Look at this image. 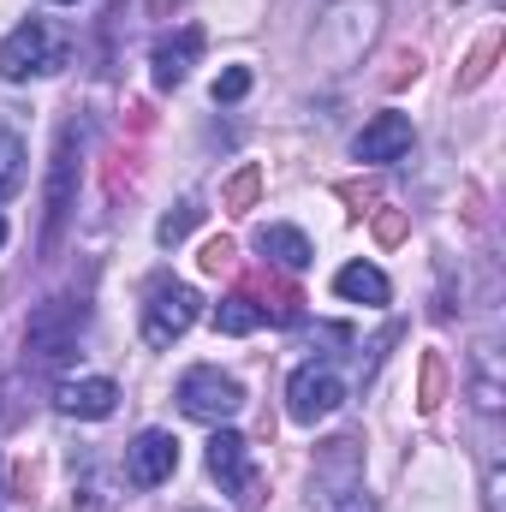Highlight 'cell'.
I'll return each instance as SVG.
<instances>
[{
	"instance_id": "1",
	"label": "cell",
	"mask_w": 506,
	"mask_h": 512,
	"mask_svg": "<svg viewBox=\"0 0 506 512\" xmlns=\"http://www.w3.org/2000/svg\"><path fill=\"white\" fill-rule=\"evenodd\" d=\"M66 66V36L48 18H24L6 42H0V78L24 84V78H48Z\"/></svg>"
},
{
	"instance_id": "2",
	"label": "cell",
	"mask_w": 506,
	"mask_h": 512,
	"mask_svg": "<svg viewBox=\"0 0 506 512\" xmlns=\"http://www.w3.org/2000/svg\"><path fill=\"white\" fill-rule=\"evenodd\" d=\"M78 334H84V298L60 292V298L36 304V316L24 328V352H30V364H60L78 346Z\"/></svg>"
},
{
	"instance_id": "3",
	"label": "cell",
	"mask_w": 506,
	"mask_h": 512,
	"mask_svg": "<svg viewBox=\"0 0 506 512\" xmlns=\"http://www.w3.org/2000/svg\"><path fill=\"white\" fill-rule=\"evenodd\" d=\"M72 197H78V131H60L54 167H48V203H42V256H54L66 221H72Z\"/></svg>"
},
{
	"instance_id": "4",
	"label": "cell",
	"mask_w": 506,
	"mask_h": 512,
	"mask_svg": "<svg viewBox=\"0 0 506 512\" xmlns=\"http://www.w3.org/2000/svg\"><path fill=\"white\" fill-rule=\"evenodd\" d=\"M239 405H245V387L233 382V376H221V370H185L179 376V411L185 417H197V423H227V417H239Z\"/></svg>"
},
{
	"instance_id": "5",
	"label": "cell",
	"mask_w": 506,
	"mask_h": 512,
	"mask_svg": "<svg viewBox=\"0 0 506 512\" xmlns=\"http://www.w3.org/2000/svg\"><path fill=\"white\" fill-rule=\"evenodd\" d=\"M197 286H185V280H155L149 286V304H143V340L149 346H173L191 322H197Z\"/></svg>"
},
{
	"instance_id": "6",
	"label": "cell",
	"mask_w": 506,
	"mask_h": 512,
	"mask_svg": "<svg viewBox=\"0 0 506 512\" xmlns=\"http://www.w3.org/2000/svg\"><path fill=\"white\" fill-rule=\"evenodd\" d=\"M340 399H346V382H340L334 364H304V370L286 382V411H292L298 423H322V417H334Z\"/></svg>"
},
{
	"instance_id": "7",
	"label": "cell",
	"mask_w": 506,
	"mask_h": 512,
	"mask_svg": "<svg viewBox=\"0 0 506 512\" xmlns=\"http://www.w3.org/2000/svg\"><path fill=\"white\" fill-rule=\"evenodd\" d=\"M209 477L239 501V507L251 512L256 507V471H251V447H245V435H233V429H215V441H209Z\"/></svg>"
},
{
	"instance_id": "8",
	"label": "cell",
	"mask_w": 506,
	"mask_h": 512,
	"mask_svg": "<svg viewBox=\"0 0 506 512\" xmlns=\"http://www.w3.org/2000/svg\"><path fill=\"white\" fill-rule=\"evenodd\" d=\"M179 471V441L167 429H143L126 447V483L131 489H161Z\"/></svg>"
},
{
	"instance_id": "9",
	"label": "cell",
	"mask_w": 506,
	"mask_h": 512,
	"mask_svg": "<svg viewBox=\"0 0 506 512\" xmlns=\"http://www.w3.org/2000/svg\"><path fill=\"white\" fill-rule=\"evenodd\" d=\"M197 54H203V24H179L173 36H161V42H155V54H149L155 84H161V90H179V84L191 78Z\"/></svg>"
},
{
	"instance_id": "10",
	"label": "cell",
	"mask_w": 506,
	"mask_h": 512,
	"mask_svg": "<svg viewBox=\"0 0 506 512\" xmlns=\"http://www.w3.org/2000/svg\"><path fill=\"white\" fill-rule=\"evenodd\" d=\"M405 149H411V120H405V114H376L370 126L352 137V155H358V161H370V167L399 161Z\"/></svg>"
},
{
	"instance_id": "11",
	"label": "cell",
	"mask_w": 506,
	"mask_h": 512,
	"mask_svg": "<svg viewBox=\"0 0 506 512\" xmlns=\"http://www.w3.org/2000/svg\"><path fill=\"white\" fill-rule=\"evenodd\" d=\"M54 405H60L66 417H84V423H102V417H114V405H120V387L108 382V376H84V382H60V393H54Z\"/></svg>"
},
{
	"instance_id": "12",
	"label": "cell",
	"mask_w": 506,
	"mask_h": 512,
	"mask_svg": "<svg viewBox=\"0 0 506 512\" xmlns=\"http://www.w3.org/2000/svg\"><path fill=\"white\" fill-rule=\"evenodd\" d=\"M256 251L268 256L274 268H286V274H304L310 268V239L298 227H262L256 233Z\"/></svg>"
},
{
	"instance_id": "13",
	"label": "cell",
	"mask_w": 506,
	"mask_h": 512,
	"mask_svg": "<svg viewBox=\"0 0 506 512\" xmlns=\"http://www.w3.org/2000/svg\"><path fill=\"white\" fill-rule=\"evenodd\" d=\"M334 292L340 298H352V304H387V274H381L376 262H346L340 268V280H334Z\"/></svg>"
},
{
	"instance_id": "14",
	"label": "cell",
	"mask_w": 506,
	"mask_h": 512,
	"mask_svg": "<svg viewBox=\"0 0 506 512\" xmlns=\"http://www.w3.org/2000/svg\"><path fill=\"white\" fill-rule=\"evenodd\" d=\"M256 322H262V304H256L251 292H233V298L215 304V328L221 334H256Z\"/></svg>"
},
{
	"instance_id": "15",
	"label": "cell",
	"mask_w": 506,
	"mask_h": 512,
	"mask_svg": "<svg viewBox=\"0 0 506 512\" xmlns=\"http://www.w3.org/2000/svg\"><path fill=\"white\" fill-rule=\"evenodd\" d=\"M18 185H24V137L0 131V197H12Z\"/></svg>"
},
{
	"instance_id": "16",
	"label": "cell",
	"mask_w": 506,
	"mask_h": 512,
	"mask_svg": "<svg viewBox=\"0 0 506 512\" xmlns=\"http://www.w3.org/2000/svg\"><path fill=\"white\" fill-rule=\"evenodd\" d=\"M197 221H203V209H197V203H179V209H173V215L155 227V239H161V245H179V239H185Z\"/></svg>"
},
{
	"instance_id": "17",
	"label": "cell",
	"mask_w": 506,
	"mask_h": 512,
	"mask_svg": "<svg viewBox=\"0 0 506 512\" xmlns=\"http://www.w3.org/2000/svg\"><path fill=\"white\" fill-rule=\"evenodd\" d=\"M251 90V66H227L221 78H215V102H239Z\"/></svg>"
},
{
	"instance_id": "18",
	"label": "cell",
	"mask_w": 506,
	"mask_h": 512,
	"mask_svg": "<svg viewBox=\"0 0 506 512\" xmlns=\"http://www.w3.org/2000/svg\"><path fill=\"white\" fill-rule=\"evenodd\" d=\"M227 262H233V245H227V239H209V245H203V268H209V274H221Z\"/></svg>"
},
{
	"instance_id": "19",
	"label": "cell",
	"mask_w": 506,
	"mask_h": 512,
	"mask_svg": "<svg viewBox=\"0 0 506 512\" xmlns=\"http://www.w3.org/2000/svg\"><path fill=\"white\" fill-rule=\"evenodd\" d=\"M227 197H233V203H239V209H245V203H251V197H256V173H239V179H233V191H227Z\"/></svg>"
},
{
	"instance_id": "20",
	"label": "cell",
	"mask_w": 506,
	"mask_h": 512,
	"mask_svg": "<svg viewBox=\"0 0 506 512\" xmlns=\"http://www.w3.org/2000/svg\"><path fill=\"white\" fill-rule=\"evenodd\" d=\"M340 512H376V507H370V501H364V489H358L352 501H340Z\"/></svg>"
},
{
	"instance_id": "21",
	"label": "cell",
	"mask_w": 506,
	"mask_h": 512,
	"mask_svg": "<svg viewBox=\"0 0 506 512\" xmlns=\"http://www.w3.org/2000/svg\"><path fill=\"white\" fill-rule=\"evenodd\" d=\"M0 245H6V221H0Z\"/></svg>"
}]
</instances>
